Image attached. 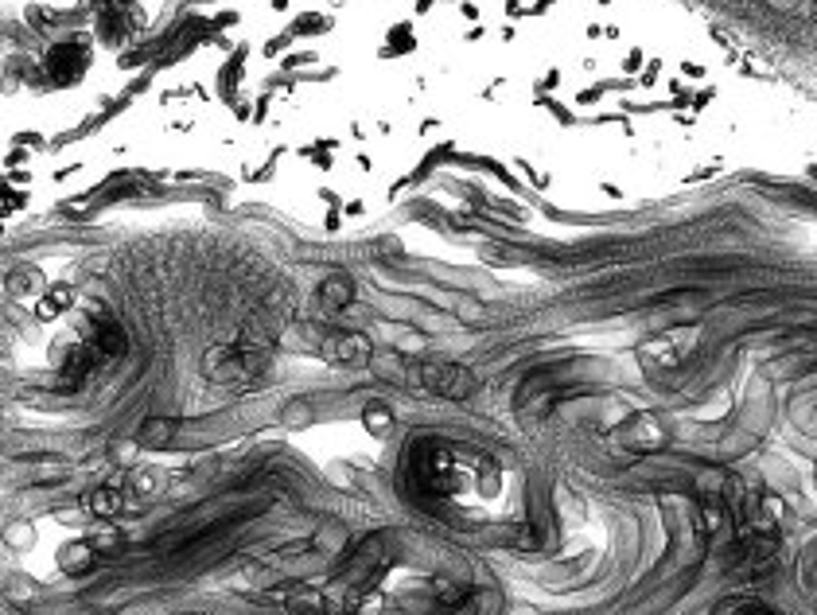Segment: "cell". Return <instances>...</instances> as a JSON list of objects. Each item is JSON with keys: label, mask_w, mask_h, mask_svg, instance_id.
<instances>
[{"label": "cell", "mask_w": 817, "mask_h": 615, "mask_svg": "<svg viewBox=\"0 0 817 615\" xmlns=\"http://www.w3.org/2000/svg\"><path fill=\"white\" fill-rule=\"evenodd\" d=\"M265 359L249 347H218L207 355V374L214 382H230V386H246L261 374Z\"/></svg>", "instance_id": "obj_1"}, {"label": "cell", "mask_w": 817, "mask_h": 615, "mask_svg": "<svg viewBox=\"0 0 817 615\" xmlns=\"http://www.w3.org/2000/svg\"><path fill=\"white\" fill-rule=\"evenodd\" d=\"M421 382L432 394H440V398L448 401L471 398V390H475L467 366H460V362H428V366H421Z\"/></svg>", "instance_id": "obj_2"}, {"label": "cell", "mask_w": 817, "mask_h": 615, "mask_svg": "<svg viewBox=\"0 0 817 615\" xmlns=\"http://www.w3.org/2000/svg\"><path fill=\"white\" fill-rule=\"evenodd\" d=\"M619 440H623V448H631V452H658V448L670 444V433H666V425H662L654 413H635V417L619 429Z\"/></svg>", "instance_id": "obj_3"}, {"label": "cell", "mask_w": 817, "mask_h": 615, "mask_svg": "<svg viewBox=\"0 0 817 615\" xmlns=\"http://www.w3.org/2000/svg\"><path fill=\"white\" fill-rule=\"evenodd\" d=\"M421 475H425L428 483H436V487H452V456H448V448L432 444L421 456Z\"/></svg>", "instance_id": "obj_4"}, {"label": "cell", "mask_w": 817, "mask_h": 615, "mask_svg": "<svg viewBox=\"0 0 817 615\" xmlns=\"http://www.w3.org/2000/svg\"><path fill=\"white\" fill-rule=\"evenodd\" d=\"M327 355L339 362H362L366 355H370V343H366L362 335H331Z\"/></svg>", "instance_id": "obj_5"}, {"label": "cell", "mask_w": 817, "mask_h": 615, "mask_svg": "<svg viewBox=\"0 0 817 615\" xmlns=\"http://www.w3.org/2000/svg\"><path fill=\"white\" fill-rule=\"evenodd\" d=\"M94 557H98V553H94L90 542L67 545V549H63V569H67V573H90V569H94Z\"/></svg>", "instance_id": "obj_6"}, {"label": "cell", "mask_w": 817, "mask_h": 615, "mask_svg": "<svg viewBox=\"0 0 817 615\" xmlns=\"http://www.w3.org/2000/svg\"><path fill=\"white\" fill-rule=\"evenodd\" d=\"M172 433H176V421H164V417H152V421H144V429H141V444H148V448H160V444H168V440H172Z\"/></svg>", "instance_id": "obj_7"}, {"label": "cell", "mask_w": 817, "mask_h": 615, "mask_svg": "<svg viewBox=\"0 0 817 615\" xmlns=\"http://www.w3.org/2000/svg\"><path fill=\"white\" fill-rule=\"evenodd\" d=\"M90 510H94L98 518L117 514V510H121V495H117V487H98V491L90 495Z\"/></svg>", "instance_id": "obj_8"}, {"label": "cell", "mask_w": 817, "mask_h": 615, "mask_svg": "<svg viewBox=\"0 0 817 615\" xmlns=\"http://www.w3.org/2000/svg\"><path fill=\"white\" fill-rule=\"evenodd\" d=\"M716 615H775V612L767 604H759V600H728Z\"/></svg>", "instance_id": "obj_9"}, {"label": "cell", "mask_w": 817, "mask_h": 615, "mask_svg": "<svg viewBox=\"0 0 817 615\" xmlns=\"http://www.w3.org/2000/svg\"><path fill=\"white\" fill-rule=\"evenodd\" d=\"M390 425H393V417H390V409H382V405H370L366 409V429L370 433H390Z\"/></svg>", "instance_id": "obj_10"}, {"label": "cell", "mask_w": 817, "mask_h": 615, "mask_svg": "<svg viewBox=\"0 0 817 615\" xmlns=\"http://www.w3.org/2000/svg\"><path fill=\"white\" fill-rule=\"evenodd\" d=\"M347 300H351V289H347L343 281H331V285L323 289V304H327V308H343Z\"/></svg>", "instance_id": "obj_11"}]
</instances>
